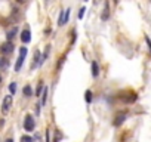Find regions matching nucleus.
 Here are the masks:
<instances>
[{
    "label": "nucleus",
    "mask_w": 151,
    "mask_h": 142,
    "mask_svg": "<svg viewBox=\"0 0 151 142\" xmlns=\"http://www.w3.org/2000/svg\"><path fill=\"white\" fill-rule=\"evenodd\" d=\"M34 126H36V123H34V117L28 114V115L24 118V129H25L27 132H33V130H34Z\"/></svg>",
    "instance_id": "f257e3e1"
},
{
    "label": "nucleus",
    "mask_w": 151,
    "mask_h": 142,
    "mask_svg": "<svg viewBox=\"0 0 151 142\" xmlns=\"http://www.w3.org/2000/svg\"><path fill=\"white\" fill-rule=\"evenodd\" d=\"M12 107V95H8L5 99H3V105H2V114H8L9 110Z\"/></svg>",
    "instance_id": "f03ea898"
},
{
    "label": "nucleus",
    "mask_w": 151,
    "mask_h": 142,
    "mask_svg": "<svg viewBox=\"0 0 151 142\" xmlns=\"http://www.w3.org/2000/svg\"><path fill=\"white\" fill-rule=\"evenodd\" d=\"M0 52H2L3 55H9V53H12V52H14V44H12L11 42L3 43L2 46H0Z\"/></svg>",
    "instance_id": "7ed1b4c3"
},
{
    "label": "nucleus",
    "mask_w": 151,
    "mask_h": 142,
    "mask_svg": "<svg viewBox=\"0 0 151 142\" xmlns=\"http://www.w3.org/2000/svg\"><path fill=\"white\" fill-rule=\"evenodd\" d=\"M127 118V115H126V113H120L119 115H116L114 117V121H113V124L116 126V127H119V126H122L123 123H124V120Z\"/></svg>",
    "instance_id": "20e7f679"
},
{
    "label": "nucleus",
    "mask_w": 151,
    "mask_h": 142,
    "mask_svg": "<svg viewBox=\"0 0 151 142\" xmlns=\"http://www.w3.org/2000/svg\"><path fill=\"white\" fill-rule=\"evenodd\" d=\"M91 73H92L93 79H96L99 76V65H98L96 61H92V64H91Z\"/></svg>",
    "instance_id": "39448f33"
},
{
    "label": "nucleus",
    "mask_w": 151,
    "mask_h": 142,
    "mask_svg": "<svg viewBox=\"0 0 151 142\" xmlns=\"http://www.w3.org/2000/svg\"><path fill=\"white\" fill-rule=\"evenodd\" d=\"M21 40H22L24 43H30V42H31V33H30L28 28H25V30L21 31Z\"/></svg>",
    "instance_id": "423d86ee"
},
{
    "label": "nucleus",
    "mask_w": 151,
    "mask_h": 142,
    "mask_svg": "<svg viewBox=\"0 0 151 142\" xmlns=\"http://www.w3.org/2000/svg\"><path fill=\"white\" fill-rule=\"evenodd\" d=\"M37 65H42V58H40V52H39V50L34 52V61L31 62V70L36 68Z\"/></svg>",
    "instance_id": "0eeeda50"
},
{
    "label": "nucleus",
    "mask_w": 151,
    "mask_h": 142,
    "mask_svg": "<svg viewBox=\"0 0 151 142\" xmlns=\"http://www.w3.org/2000/svg\"><path fill=\"white\" fill-rule=\"evenodd\" d=\"M24 61H25V55H19V58L17 59V64H15V71H21L22 65H24Z\"/></svg>",
    "instance_id": "6e6552de"
},
{
    "label": "nucleus",
    "mask_w": 151,
    "mask_h": 142,
    "mask_svg": "<svg viewBox=\"0 0 151 142\" xmlns=\"http://www.w3.org/2000/svg\"><path fill=\"white\" fill-rule=\"evenodd\" d=\"M17 33H18V28H17V27H12V28H11V30H9L8 33H6L8 42H11V40H12V39L15 37V34H17Z\"/></svg>",
    "instance_id": "1a4fd4ad"
},
{
    "label": "nucleus",
    "mask_w": 151,
    "mask_h": 142,
    "mask_svg": "<svg viewBox=\"0 0 151 142\" xmlns=\"http://www.w3.org/2000/svg\"><path fill=\"white\" fill-rule=\"evenodd\" d=\"M22 92H24V95H25L27 98H30V96L33 95V89H31V86H30V85H27V86H24V89H22Z\"/></svg>",
    "instance_id": "9d476101"
},
{
    "label": "nucleus",
    "mask_w": 151,
    "mask_h": 142,
    "mask_svg": "<svg viewBox=\"0 0 151 142\" xmlns=\"http://www.w3.org/2000/svg\"><path fill=\"white\" fill-rule=\"evenodd\" d=\"M43 82H39V86H37V89H36V96H42V93H43Z\"/></svg>",
    "instance_id": "9b49d317"
},
{
    "label": "nucleus",
    "mask_w": 151,
    "mask_h": 142,
    "mask_svg": "<svg viewBox=\"0 0 151 142\" xmlns=\"http://www.w3.org/2000/svg\"><path fill=\"white\" fill-rule=\"evenodd\" d=\"M46 101H47V87L45 86L43 93H42V105H46Z\"/></svg>",
    "instance_id": "f8f14e48"
},
{
    "label": "nucleus",
    "mask_w": 151,
    "mask_h": 142,
    "mask_svg": "<svg viewBox=\"0 0 151 142\" xmlns=\"http://www.w3.org/2000/svg\"><path fill=\"white\" fill-rule=\"evenodd\" d=\"M101 18H102V21H107L108 19V3H105V11L102 12Z\"/></svg>",
    "instance_id": "ddd939ff"
},
{
    "label": "nucleus",
    "mask_w": 151,
    "mask_h": 142,
    "mask_svg": "<svg viewBox=\"0 0 151 142\" xmlns=\"http://www.w3.org/2000/svg\"><path fill=\"white\" fill-rule=\"evenodd\" d=\"M64 14H65V11H61V12H59V18H58V25H59V27L64 25Z\"/></svg>",
    "instance_id": "4468645a"
},
{
    "label": "nucleus",
    "mask_w": 151,
    "mask_h": 142,
    "mask_svg": "<svg viewBox=\"0 0 151 142\" xmlns=\"http://www.w3.org/2000/svg\"><path fill=\"white\" fill-rule=\"evenodd\" d=\"M9 65V61L6 58H0V68H6Z\"/></svg>",
    "instance_id": "2eb2a0df"
},
{
    "label": "nucleus",
    "mask_w": 151,
    "mask_h": 142,
    "mask_svg": "<svg viewBox=\"0 0 151 142\" xmlns=\"http://www.w3.org/2000/svg\"><path fill=\"white\" fill-rule=\"evenodd\" d=\"M85 99H86L88 104L92 102V92H91V90H86V93H85Z\"/></svg>",
    "instance_id": "dca6fc26"
},
{
    "label": "nucleus",
    "mask_w": 151,
    "mask_h": 142,
    "mask_svg": "<svg viewBox=\"0 0 151 142\" xmlns=\"http://www.w3.org/2000/svg\"><path fill=\"white\" fill-rule=\"evenodd\" d=\"M21 142H34V139L28 135H24V136H21Z\"/></svg>",
    "instance_id": "f3484780"
},
{
    "label": "nucleus",
    "mask_w": 151,
    "mask_h": 142,
    "mask_svg": "<svg viewBox=\"0 0 151 142\" xmlns=\"http://www.w3.org/2000/svg\"><path fill=\"white\" fill-rule=\"evenodd\" d=\"M9 92H11L12 95H15V92H17V83H15V82L9 85Z\"/></svg>",
    "instance_id": "a211bd4d"
},
{
    "label": "nucleus",
    "mask_w": 151,
    "mask_h": 142,
    "mask_svg": "<svg viewBox=\"0 0 151 142\" xmlns=\"http://www.w3.org/2000/svg\"><path fill=\"white\" fill-rule=\"evenodd\" d=\"M61 138H62V133H61V130L56 129V132H55V141H53V142H59Z\"/></svg>",
    "instance_id": "6ab92c4d"
},
{
    "label": "nucleus",
    "mask_w": 151,
    "mask_h": 142,
    "mask_svg": "<svg viewBox=\"0 0 151 142\" xmlns=\"http://www.w3.org/2000/svg\"><path fill=\"white\" fill-rule=\"evenodd\" d=\"M85 12H86V8L83 6V8H82V9L79 11V14H77V18H79V19H82V18L85 16Z\"/></svg>",
    "instance_id": "aec40b11"
},
{
    "label": "nucleus",
    "mask_w": 151,
    "mask_h": 142,
    "mask_svg": "<svg viewBox=\"0 0 151 142\" xmlns=\"http://www.w3.org/2000/svg\"><path fill=\"white\" fill-rule=\"evenodd\" d=\"M145 42H147V44H148V50H150V53H151V39H150L148 36H145Z\"/></svg>",
    "instance_id": "412c9836"
},
{
    "label": "nucleus",
    "mask_w": 151,
    "mask_h": 142,
    "mask_svg": "<svg viewBox=\"0 0 151 142\" xmlns=\"http://www.w3.org/2000/svg\"><path fill=\"white\" fill-rule=\"evenodd\" d=\"M27 52H28L27 47H21V49H19V55H25V56H27Z\"/></svg>",
    "instance_id": "4be33fe9"
},
{
    "label": "nucleus",
    "mask_w": 151,
    "mask_h": 142,
    "mask_svg": "<svg viewBox=\"0 0 151 142\" xmlns=\"http://www.w3.org/2000/svg\"><path fill=\"white\" fill-rule=\"evenodd\" d=\"M76 42V30H73V34H71V44H74Z\"/></svg>",
    "instance_id": "5701e85b"
},
{
    "label": "nucleus",
    "mask_w": 151,
    "mask_h": 142,
    "mask_svg": "<svg viewBox=\"0 0 151 142\" xmlns=\"http://www.w3.org/2000/svg\"><path fill=\"white\" fill-rule=\"evenodd\" d=\"M46 142H50V133H49V130H46Z\"/></svg>",
    "instance_id": "b1692460"
},
{
    "label": "nucleus",
    "mask_w": 151,
    "mask_h": 142,
    "mask_svg": "<svg viewBox=\"0 0 151 142\" xmlns=\"http://www.w3.org/2000/svg\"><path fill=\"white\" fill-rule=\"evenodd\" d=\"M36 142H42V138H40V135H36Z\"/></svg>",
    "instance_id": "393cba45"
},
{
    "label": "nucleus",
    "mask_w": 151,
    "mask_h": 142,
    "mask_svg": "<svg viewBox=\"0 0 151 142\" xmlns=\"http://www.w3.org/2000/svg\"><path fill=\"white\" fill-rule=\"evenodd\" d=\"M6 142H14V141H12V139H8V141H6Z\"/></svg>",
    "instance_id": "a878e982"
},
{
    "label": "nucleus",
    "mask_w": 151,
    "mask_h": 142,
    "mask_svg": "<svg viewBox=\"0 0 151 142\" xmlns=\"http://www.w3.org/2000/svg\"><path fill=\"white\" fill-rule=\"evenodd\" d=\"M0 83H2V76H0Z\"/></svg>",
    "instance_id": "bb28decb"
}]
</instances>
